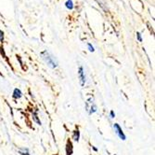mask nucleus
<instances>
[{"instance_id":"obj_1","label":"nucleus","mask_w":155,"mask_h":155,"mask_svg":"<svg viewBox=\"0 0 155 155\" xmlns=\"http://www.w3.org/2000/svg\"><path fill=\"white\" fill-rule=\"evenodd\" d=\"M41 56L48 64V66L51 68H56L58 67V61L56 58L51 54L50 53H48V50H44L41 53Z\"/></svg>"},{"instance_id":"obj_2","label":"nucleus","mask_w":155,"mask_h":155,"mask_svg":"<svg viewBox=\"0 0 155 155\" xmlns=\"http://www.w3.org/2000/svg\"><path fill=\"white\" fill-rule=\"evenodd\" d=\"M86 108H87V110L88 111V113L90 115L95 113L97 111V106L95 105L94 100L92 98H89L87 101V103H86Z\"/></svg>"},{"instance_id":"obj_3","label":"nucleus","mask_w":155,"mask_h":155,"mask_svg":"<svg viewBox=\"0 0 155 155\" xmlns=\"http://www.w3.org/2000/svg\"><path fill=\"white\" fill-rule=\"evenodd\" d=\"M113 129H114V132L116 133V135H117L122 140H125L126 139L125 135L124 134V132H123V130H122V128L120 127V125L118 124H113Z\"/></svg>"},{"instance_id":"obj_4","label":"nucleus","mask_w":155,"mask_h":155,"mask_svg":"<svg viewBox=\"0 0 155 155\" xmlns=\"http://www.w3.org/2000/svg\"><path fill=\"white\" fill-rule=\"evenodd\" d=\"M78 77H79V80H80V84L81 86H84L86 83V74H85V71H84L83 67H79L78 70Z\"/></svg>"},{"instance_id":"obj_5","label":"nucleus","mask_w":155,"mask_h":155,"mask_svg":"<svg viewBox=\"0 0 155 155\" xmlns=\"http://www.w3.org/2000/svg\"><path fill=\"white\" fill-rule=\"evenodd\" d=\"M74 151V148H73V143L71 142L70 140L67 141V144H66V154L67 155H72Z\"/></svg>"},{"instance_id":"obj_6","label":"nucleus","mask_w":155,"mask_h":155,"mask_svg":"<svg viewBox=\"0 0 155 155\" xmlns=\"http://www.w3.org/2000/svg\"><path fill=\"white\" fill-rule=\"evenodd\" d=\"M22 96V93L21 92V90L20 89H14V91H13V98L14 99H20L21 97Z\"/></svg>"},{"instance_id":"obj_7","label":"nucleus","mask_w":155,"mask_h":155,"mask_svg":"<svg viewBox=\"0 0 155 155\" xmlns=\"http://www.w3.org/2000/svg\"><path fill=\"white\" fill-rule=\"evenodd\" d=\"M19 153H20L21 155H30L29 153V150L27 148H19L18 150Z\"/></svg>"},{"instance_id":"obj_8","label":"nucleus","mask_w":155,"mask_h":155,"mask_svg":"<svg viewBox=\"0 0 155 155\" xmlns=\"http://www.w3.org/2000/svg\"><path fill=\"white\" fill-rule=\"evenodd\" d=\"M79 138H80V132H79V130H75L74 132V135H73V139L76 142H78Z\"/></svg>"},{"instance_id":"obj_9","label":"nucleus","mask_w":155,"mask_h":155,"mask_svg":"<svg viewBox=\"0 0 155 155\" xmlns=\"http://www.w3.org/2000/svg\"><path fill=\"white\" fill-rule=\"evenodd\" d=\"M33 119H34V121L36 122L37 124L41 125V121H40L39 119H38V116H37V112H36V111L33 113Z\"/></svg>"},{"instance_id":"obj_10","label":"nucleus","mask_w":155,"mask_h":155,"mask_svg":"<svg viewBox=\"0 0 155 155\" xmlns=\"http://www.w3.org/2000/svg\"><path fill=\"white\" fill-rule=\"evenodd\" d=\"M65 6L68 10H73L74 9V4L72 0H67V2L65 3Z\"/></svg>"},{"instance_id":"obj_11","label":"nucleus","mask_w":155,"mask_h":155,"mask_svg":"<svg viewBox=\"0 0 155 155\" xmlns=\"http://www.w3.org/2000/svg\"><path fill=\"white\" fill-rule=\"evenodd\" d=\"M87 47H88V50H89V51H91V53H93V51L95 50H94V47H93L92 45L90 44V43H88V44H87Z\"/></svg>"},{"instance_id":"obj_12","label":"nucleus","mask_w":155,"mask_h":155,"mask_svg":"<svg viewBox=\"0 0 155 155\" xmlns=\"http://www.w3.org/2000/svg\"><path fill=\"white\" fill-rule=\"evenodd\" d=\"M4 40V33L0 30V42H3Z\"/></svg>"},{"instance_id":"obj_13","label":"nucleus","mask_w":155,"mask_h":155,"mask_svg":"<svg viewBox=\"0 0 155 155\" xmlns=\"http://www.w3.org/2000/svg\"><path fill=\"white\" fill-rule=\"evenodd\" d=\"M137 37H138V41H142V38H141V34L140 33H137Z\"/></svg>"},{"instance_id":"obj_14","label":"nucleus","mask_w":155,"mask_h":155,"mask_svg":"<svg viewBox=\"0 0 155 155\" xmlns=\"http://www.w3.org/2000/svg\"><path fill=\"white\" fill-rule=\"evenodd\" d=\"M110 116H111V118H112V119H113V118L115 117V113L112 110L111 112H110Z\"/></svg>"}]
</instances>
